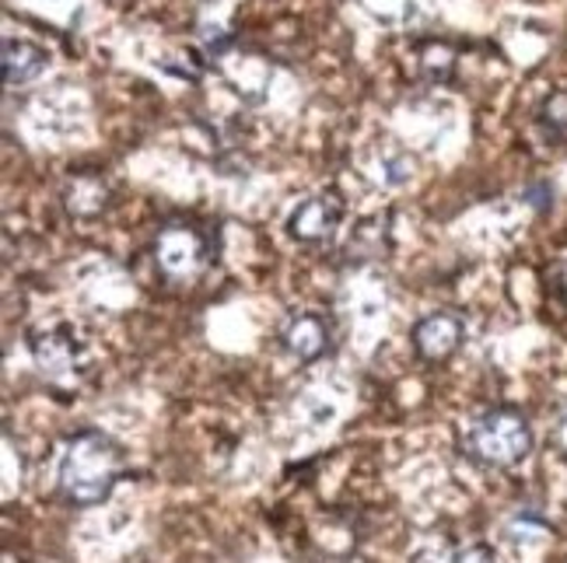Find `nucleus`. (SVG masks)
<instances>
[{"label":"nucleus","instance_id":"12","mask_svg":"<svg viewBox=\"0 0 567 563\" xmlns=\"http://www.w3.org/2000/svg\"><path fill=\"white\" fill-rule=\"evenodd\" d=\"M526 200L543 213V210H550V204H554V189L547 183H536V186L526 189Z\"/></svg>","mask_w":567,"mask_h":563},{"label":"nucleus","instance_id":"1","mask_svg":"<svg viewBox=\"0 0 567 563\" xmlns=\"http://www.w3.org/2000/svg\"><path fill=\"white\" fill-rule=\"evenodd\" d=\"M123 476V448L102 435V430H89L78 435L60 462V493L78 508H95L102 504Z\"/></svg>","mask_w":567,"mask_h":563},{"label":"nucleus","instance_id":"2","mask_svg":"<svg viewBox=\"0 0 567 563\" xmlns=\"http://www.w3.org/2000/svg\"><path fill=\"white\" fill-rule=\"evenodd\" d=\"M466 451L484 466L512 469L533 451V430L526 417H518L515 409H491V414L470 424Z\"/></svg>","mask_w":567,"mask_h":563},{"label":"nucleus","instance_id":"5","mask_svg":"<svg viewBox=\"0 0 567 563\" xmlns=\"http://www.w3.org/2000/svg\"><path fill=\"white\" fill-rule=\"evenodd\" d=\"M340 221H343V204L333 192H322V197H312L291 210L288 234L298 238V242H322V238H330L340 228Z\"/></svg>","mask_w":567,"mask_h":563},{"label":"nucleus","instance_id":"7","mask_svg":"<svg viewBox=\"0 0 567 563\" xmlns=\"http://www.w3.org/2000/svg\"><path fill=\"white\" fill-rule=\"evenodd\" d=\"M47 50L35 46L29 39H8L4 42V81L11 84H29L42 71H47Z\"/></svg>","mask_w":567,"mask_h":563},{"label":"nucleus","instance_id":"14","mask_svg":"<svg viewBox=\"0 0 567 563\" xmlns=\"http://www.w3.org/2000/svg\"><path fill=\"white\" fill-rule=\"evenodd\" d=\"M554 284H557L560 298L567 301V259H560V263H557V270H554Z\"/></svg>","mask_w":567,"mask_h":563},{"label":"nucleus","instance_id":"6","mask_svg":"<svg viewBox=\"0 0 567 563\" xmlns=\"http://www.w3.org/2000/svg\"><path fill=\"white\" fill-rule=\"evenodd\" d=\"M330 336H333L330 319L319 312H305V315H295L288 322V330H284V351L305 364H312L330 351Z\"/></svg>","mask_w":567,"mask_h":563},{"label":"nucleus","instance_id":"10","mask_svg":"<svg viewBox=\"0 0 567 563\" xmlns=\"http://www.w3.org/2000/svg\"><path fill=\"white\" fill-rule=\"evenodd\" d=\"M539 123L550 129V134L564 137L567 134V92H554L539 110Z\"/></svg>","mask_w":567,"mask_h":563},{"label":"nucleus","instance_id":"9","mask_svg":"<svg viewBox=\"0 0 567 563\" xmlns=\"http://www.w3.org/2000/svg\"><path fill=\"white\" fill-rule=\"evenodd\" d=\"M421 63L431 81H449V74L455 67V53L445 46V42H431V46L421 53Z\"/></svg>","mask_w":567,"mask_h":563},{"label":"nucleus","instance_id":"13","mask_svg":"<svg viewBox=\"0 0 567 563\" xmlns=\"http://www.w3.org/2000/svg\"><path fill=\"white\" fill-rule=\"evenodd\" d=\"M455 563H497V556L487 546H470V550H463L460 556H455Z\"/></svg>","mask_w":567,"mask_h":563},{"label":"nucleus","instance_id":"8","mask_svg":"<svg viewBox=\"0 0 567 563\" xmlns=\"http://www.w3.org/2000/svg\"><path fill=\"white\" fill-rule=\"evenodd\" d=\"M32 357H35V367L42 375L60 378L74 367V343L63 340V336H42L32 346Z\"/></svg>","mask_w":567,"mask_h":563},{"label":"nucleus","instance_id":"3","mask_svg":"<svg viewBox=\"0 0 567 563\" xmlns=\"http://www.w3.org/2000/svg\"><path fill=\"white\" fill-rule=\"evenodd\" d=\"M210 263V246L207 238L186 228V225H168L158 234V267L165 270V277L172 280H189Z\"/></svg>","mask_w":567,"mask_h":563},{"label":"nucleus","instance_id":"11","mask_svg":"<svg viewBox=\"0 0 567 563\" xmlns=\"http://www.w3.org/2000/svg\"><path fill=\"white\" fill-rule=\"evenodd\" d=\"M455 556L460 553H455L449 543H427L410 556V563H455Z\"/></svg>","mask_w":567,"mask_h":563},{"label":"nucleus","instance_id":"4","mask_svg":"<svg viewBox=\"0 0 567 563\" xmlns=\"http://www.w3.org/2000/svg\"><path fill=\"white\" fill-rule=\"evenodd\" d=\"M463 319L452 312H431L413 326V351L424 361H449L463 343Z\"/></svg>","mask_w":567,"mask_h":563}]
</instances>
